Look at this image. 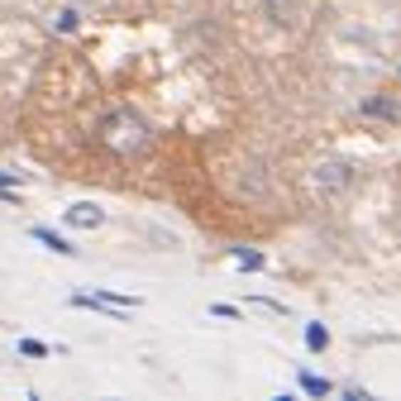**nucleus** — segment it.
Here are the masks:
<instances>
[{"label": "nucleus", "instance_id": "39448f33", "mask_svg": "<svg viewBox=\"0 0 401 401\" xmlns=\"http://www.w3.org/2000/svg\"><path fill=\"white\" fill-rule=\"evenodd\" d=\"M77 24H81V19H77V10H63V15L53 19V29H58V33H72Z\"/></svg>", "mask_w": 401, "mask_h": 401}, {"label": "nucleus", "instance_id": "6e6552de", "mask_svg": "<svg viewBox=\"0 0 401 401\" xmlns=\"http://www.w3.org/2000/svg\"><path fill=\"white\" fill-rule=\"evenodd\" d=\"M0 196H10V201H15V196H19V192H15V182H10V177H5V172H0Z\"/></svg>", "mask_w": 401, "mask_h": 401}, {"label": "nucleus", "instance_id": "f03ea898", "mask_svg": "<svg viewBox=\"0 0 401 401\" xmlns=\"http://www.w3.org/2000/svg\"><path fill=\"white\" fill-rule=\"evenodd\" d=\"M67 225H77V229H100V225H105V210L91 206V201H77V206L67 210Z\"/></svg>", "mask_w": 401, "mask_h": 401}, {"label": "nucleus", "instance_id": "f257e3e1", "mask_svg": "<svg viewBox=\"0 0 401 401\" xmlns=\"http://www.w3.org/2000/svg\"><path fill=\"white\" fill-rule=\"evenodd\" d=\"M100 144L115 148V153H148V125L134 110H110L100 120Z\"/></svg>", "mask_w": 401, "mask_h": 401}, {"label": "nucleus", "instance_id": "7ed1b4c3", "mask_svg": "<svg viewBox=\"0 0 401 401\" xmlns=\"http://www.w3.org/2000/svg\"><path fill=\"white\" fill-rule=\"evenodd\" d=\"M33 239H38V244H48L53 254H63V258H77V249H72V244H67V239H58L53 229H33Z\"/></svg>", "mask_w": 401, "mask_h": 401}, {"label": "nucleus", "instance_id": "423d86ee", "mask_svg": "<svg viewBox=\"0 0 401 401\" xmlns=\"http://www.w3.org/2000/svg\"><path fill=\"white\" fill-rule=\"evenodd\" d=\"M19 353H29V358H43V353H48V344H38V339H24V344H19Z\"/></svg>", "mask_w": 401, "mask_h": 401}, {"label": "nucleus", "instance_id": "20e7f679", "mask_svg": "<svg viewBox=\"0 0 401 401\" xmlns=\"http://www.w3.org/2000/svg\"><path fill=\"white\" fill-rule=\"evenodd\" d=\"M306 344H311V349H325V344H330V330H321V325H306Z\"/></svg>", "mask_w": 401, "mask_h": 401}, {"label": "nucleus", "instance_id": "0eeeda50", "mask_svg": "<svg viewBox=\"0 0 401 401\" xmlns=\"http://www.w3.org/2000/svg\"><path fill=\"white\" fill-rule=\"evenodd\" d=\"M301 387H306V392H316V397H325V392H330V382H321V377H311V373L301 377Z\"/></svg>", "mask_w": 401, "mask_h": 401}]
</instances>
